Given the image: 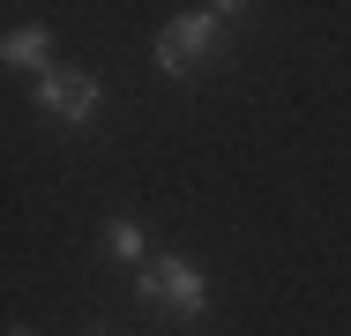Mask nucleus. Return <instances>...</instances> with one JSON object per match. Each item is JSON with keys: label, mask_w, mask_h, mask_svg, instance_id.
Returning a JSON list of instances; mask_svg holds the SVG:
<instances>
[{"label": "nucleus", "mask_w": 351, "mask_h": 336, "mask_svg": "<svg viewBox=\"0 0 351 336\" xmlns=\"http://www.w3.org/2000/svg\"><path fill=\"white\" fill-rule=\"evenodd\" d=\"M232 15H247V8H187V15H172V23L157 30V45H149V60H157V75L187 82V75H195V67H202V60L217 53V45H224Z\"/></svg>", "instance_id": "1"}, {"label": "nucleus", "mask_w": 351, "mask_h": 336, "mask_svg": "<svg viewBox=\"0 0 351 336\" xmlns=\"http://www.w3.org/2000/svg\"><path fill=\"white\" fill-rule=\"evenodd\" d=\"M135 299L180 314V322H202V314H210V276L187 262V254H157V262L135 276Z\"/></svg>", "instance_id": "2"}, {"label": "nucleus", "mask_w": 351, "mask_h": 336, "mask_svg": "<svg viewBox=\"0 0 351 336\" xmlns=\"http://www.w3.org/2000/svg\"><path fill=\"white\" fill-rule=\"evenodd\" d=\"M97 105H105V82L97 75H82V67H53V75H38V112H53V120H97Z\"/></svg>", "instance_id": "3"}, {"label": "nucleus", "mask_w": 351, "mask_h": 336, "mask_svg": "<svg viewBox=\"0 0 351 336\" xmlns=\"http://www.w3.org/2000/svg\"><path fill=\"white\" fill-rule=\"evenodd\" d=\"M0 60H8V67H38V75H53V30H8Z\"/></svg>", "instance_id": "4"}, {"label": "nucleus", "mask_w": 351, "mask_h": 336, "mask_svg": "<svg viewBox=\"0 0 351 336\" xmlns=\"http://www.w3.org/2000/svg\"><path fill=\"white\" fill-rule=\"evenodd\" d=\"M105 254H112V262H128L135 276L149 269V239H142L135 217H112V224H105Z\"/></svg>", "instance_id": "5"}, {"label": "nucleus", "mask_w": 351, "mask_h": 336, "mask_svg": "<svg viewBox=\"0 0 351 336\" xmlns=\"http://www.w3.org/2000/svg\"><path fill=\"white\" fill-rule=\"evenodd\" d=\"M15 336H30V329H15Z\"/></svg>", "instance_id": "6"}]
</instances>
